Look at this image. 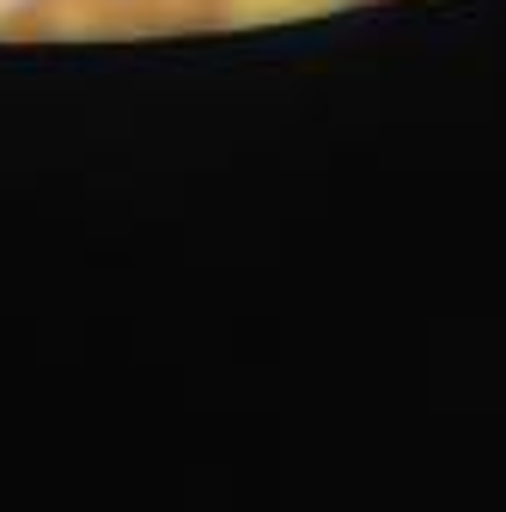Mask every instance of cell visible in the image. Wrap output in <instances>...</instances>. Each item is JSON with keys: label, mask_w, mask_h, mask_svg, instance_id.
I'll return each mask as SVG.
<instances>
[{"label": "cell", "mask_w": 506, "mask_h": 512, "mask_svg": "<svg viewBox=\"0 0 506 512\" xmlns=\"http://www.w3.org/2000/svg\"><path fill=\"white\" fill-rule=\"evenodd\" d=\"M0 31L25 37V43L104 37V31H122V0H13L7 19H0Z\"/></svg>", "instance_id": "6da1fadb"}, {"label": "cell", "mask_w": 506, "mask_h": 512, "mask_svg": "<svg viewBox=\"0 0 506 512\" xmlns=\"http://www.w3.org/2000/svg\"><path fill=\"white\" fill-rule=\"evenodd\" d=\"M232 0H122V31H147V37H171V31H214L226 25Z\"/></svg>", "instance_id": "7a4b0ae2"}]
</instances>
